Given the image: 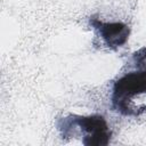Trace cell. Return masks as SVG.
Masks as SVG:
<instances>
[{
    "label": "cell",
    "instance_id": "obj_1",
    "mask_svg": "<svg viewBox=\"0 0 146 146\" xmlns=\"http://www.w3.org/2000/svg\"><path fill=\"white\" fill-rule=\"evenodd\" d=\"M138 52L146 63V48ZM135 64L138 68L123 74L113 86L112 107L123 115L146 112V65L138 60H135Z\"/></svg>",
    "mask_w": 146,
    "mask_h": 146
},
{
    "label": "cell",
    "instance_id": "obj_2",
    "mask_svg": "<svg viewBox=\"0 0 146 146\" xmlns=\"http://www.w3.org/2000/svg\"><path fill=\"white\" fill-rule=\"evenodd\" d=\"M59 129L64 131L78 130L82 135L84 145L103 146L107 145L111 139V131L106 120L102 115H70L62 120Z\"/></svg>",
    "mask_w": 146,
    "mask_h": 146
},
{
    "label": "cell",
    "instance_id": "obj_3",
    "mask_svg": "<svg viewBox=\"0 0 146 146\" xmlns=\"http://www.w3.org/2000/svg\"><path fill=\"white\" fill-rule=\"evenodd\" d=\"M90 24L99 32V35L105 41L107 47L117 48L128 40L130 29L123 23H104L91 18Z\"/></svg>",
    "mask_w": 146,
    "mask_h": 146
}]
</instances>
